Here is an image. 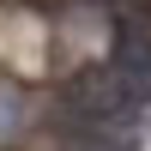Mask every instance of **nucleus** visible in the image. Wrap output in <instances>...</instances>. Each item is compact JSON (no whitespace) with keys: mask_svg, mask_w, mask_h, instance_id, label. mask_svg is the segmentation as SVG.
Listing matches in <instances>:
<instances>
[{"mask_svg":"<svg viewBox=\"0 0 151 151\" xmlns=\"http://www.w3.org/2000/svg\"><path fill=\"white\" fill-rule=\"evenodd\" d=\"M139 97L121 85L115 67H97V73H79V79L67 85V115L73 127H97V133H127L133 121H139Z\"/></svg>","mask_w":151,"mask_h":151,"instance_id":"obj_1","label":"nucleus"},{"mask_svg":"<svg viewBox=\"0 0 151 151\" xmlns=\"http://www.w3.org/2000/svg\"><path fill=\"white\" fill-rule=\"evenodd\" d=\"M109 67L121 73L139 103H151V18H133V12H115V48H109Z\"/></svg>","mask_w":151,"mask_h":151,"instance_id":"obj_2","label":"nucleus"}]
</instances>
